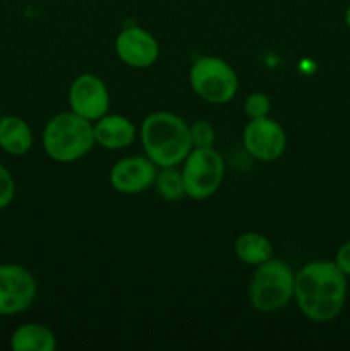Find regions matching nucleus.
Instances as JSON below:
<instances>
[{"instance_id":"f257e3e1","label":"nucleus","mask_w":350,"mask_h":351,"mask_svg":"<svg viewBox=\"0 0 350 351\" xmlns=\"http://www.w3.org/2000/svg\"><path fill=\"white\" fill-rule=\"evenodd\" d=\"M347 276L333 261H314L295 274L294 298L314 322H329L342 314L347 302Z\"/></svg>"},{"instance_id":"f03ea898","label":"nucleus","mask_w":350,"mask_h":351,"mask_svg":"<svg viewBox=\"0 0 350 351\" xmlns=\"http://www.w3.org/2000/svg\"><path fill=\"white\" fill-rule=\"evenodd\" d=\"M141 143L146 156L156 167H177L192 149L191 129L175 113L154 112L143 120Z\"/></svg>"},{"instance_id":"7ed1b4c3","label":"nucleus","mask_w":350,"mask_h":351,"mask_svg":"<svg viewBox=\"0 0 350 351\" xmlns=\"http://www.w3.org/2000/svg\"><path fill=\"white\" fill-rule=\"evenodd\" d=\"M95 141L93 122L74 112L58 113L43 130V147L48 158L57 163H74L84 158Z\"/></svg>"},{"instance_id":"20e7f679","label":"nucleus","mask_w":350,"mask_h":351,"mask_svg":"<svg viewBox=\"0 0 350 351\" xmlns=\"http://www.w3.org/2000/svg\"><path fill=\"white\" fill-rule=\"evenodd\" d=\"M295 274L283 261L271 257L254 271L249 287L250 305L257 312H278L294 298Z\"/></svg>"},{"instance_id":"39448f33","label":"nucleus","mask_w":350,"mask_h":351,"mask_svg":"<svg viewBox=\"0 0 350 351\" xmlns=\"http://www.w3.org/2000/svg\"><path fill=\"white\" fill-rule=\"evenodd\" d=\"M189 82L199 98L213 105H225L232 101L239 89L235 71L218 57L198 58L189 72Z\"/></svg>"},{"instance_id":"423d86ee","label":"nucleus","mask_w":350,"mask_h":351,"mask_svg":"<svg viewBox=\"0 0 350 351\" xmlns=\"http://www.w3.org/2000/svg\"><path fill=\"white\" fill-rule=\"evenodd\" d=\"M223 175L225 161L218 151L213 147H192L182 168L185 195L194 201L211 197L222 185Z\"/></svg>"},{"instance_id":"0eeeda50","label":"nucleus","mask_w":350,"mask_h":351,"mask_svg":"<svg viewBox=\"0 0 350 351\" xmlns=\"http://www.w3.org/2000/svg\"><path fill=\"white\" fill-rule=\"evenodd\" d=\"M38 285L33 274L19 264L0 266V315H16L33 305Z\"/></svg>"},{"instance_id":"6e6552de","label":"nucleus","mask_w":350,"mask_h":351,"mask_svg":"<svg viewBox=\"0 0 350 351\" xmlns=\"http://www.w3.org/2000/svg\"><path fill=\"white\" fill-rule=\"evenodd\" d=\"M242 141L247 153L264 163L280 160L287 149V134L283 127L270 117L249 120L244 129Z\"/></svg>"},{"instance_id":"1a4fd4ad","label":"nucleus","mask_w":350,"mask_h":351,"mask_svg":"<svg viewBox=\"0 0 350 351\" xmlns=\"http://www.w3.org/2000/svg\"><path fill=\"white\" fill-rule=\"evenodd\" d=\"M69 105H71V112L78 113L79 117L89 122H96L108 112V88L98 75H78L69 89Z\"/></svg>"},{"instance_id":"9d476101","label":"nucleus","mask_w":350,"mask_h":351,"mask_svg":"<svg viewBox=\"0 0 350 351\" xmlns=\"http://www.w3.org/2000/svg\"><path fill=\"white\" fill-rule=\"evenodd\" d=\"M156 173V165L148 156H129L113 165L110 184L120 194H141L154 185Z\"/></svg>"},{"instance_id":"9b49d317","label":"nucleus","mask_w":350,"mask_h":351,"mask_svg":"<svg viewBox=\"0 0 350 351\" xmlns=\"http://www.w3.org/2000/svg\"><path fill=\"white\" fill-rule=\"evenodd\" d=\"M115 51L129 67L148 69L158 60L160 45L150 31L132 26L120 31L115 40Z\"/></svg>"},{"instance_id":"f8f14e48","label":"nucleus","mask_w":350,"mask_h":351,"mask_svg":"<svg viewBox=\"0 0 350 351\" xmlns=\"http://www.w3.org/2000/svg\"><path fill=\"white\" fill-rule=\"evenodd\" d=\"M95 141L105 149H124L136 139V125L124 115H103L93 125Z\"/></svg>"},{"instance_id":"ddd939ff","label":"nucleus","mask_w":350,"mask_h":351,"mask_svg":"<svg viewBox=\"0 0 350 351\" xmlns=\"http://www.w3.org/2000/svg\"><path fill=\"white\" fill-rule=\"evenodd\" d=\"M33 146V132L27 122L16 115L0 119V147L12 156H23Z\"/></svg>"},{"instance_id":"4468645a","label":"nucleus","mask_w":350,"mask_h":351,"mask_svg":"<svg viewBox=\"0 0 350 351\" xmlns=\"http://www.w3.org/2000/svg\"><path fill=\"white\" fill-rule=\"evenodd\" d=\"M10 348L14 351H55L57 338L47 326L30 322L14 331L10 336Z\"/></svg>"},{"instance_id":"2eb2a0df","label":"nucleus","mask_w":350,"mask_h":351,"mask_svg":"<svg viewBox=\"0 0 350 351\" xmlns=\"http://www.w3.org/2000/svg\"><path fill=\"white\" fill-rule=\"evenodd\" d=\"M235 256L239 261L249 266H259V264L266 263L273 257V245L270 240L264 235L256 232H247L242 233L239 239L235 240Z\"/></svg>"},{"instance_id":"dca6fc26","label":"nucleus","mask_w":350,"mask_h":351,"mask_svg":"<svg viewBox=\"0 0 350 351\" xmlns=\"http://www.w3.org/2000/svg\"><path fill=\"white\" fill-rule=\"evenodd\" d=\"M154 189L158 195L167 202H178L182 197H185L184 178L182 171L175 170V167L161 168V171L156 173L154 180Z\"/></svg>"},{"instance_id":"f3484780","label":"nucleus","mask_w":350,"mask_h":351,"mask_svg":"<svg viewBox=\"0 0 350 351\" xmlns=\"http://www.w3.org/2000/svg\"><path fill=\"white\" fill-rule=\"evenodd\" d=\"M271 112V99L266 93H250L244 103V113L249 117V120L263 119L268 117Z\"/></svg>"},{"instance_id":"a211bd4d","label":"nucleus","mask_w":350,"mask_h":351,"mask_svg":"<svg viewBox=\"0 0 350 351\" xmlns=\"http://www.w3.org/2000/svg\"><path fill=\"white\" fill-rule=\"evenodd\" d=\"M189 129H191L192 147H201V149L213 147L216 136L211 123L206 122V120H198V122L192 123Z\"/></svg>"},{"instance_id":"6ab92c4d","label":"nucleus","mask_w":350,"mask_h":351,"mask_svg":"<svg viewBox=\"0 0 350 351\" xmlns=\"http://www.w3.org/2000/svg\"><path fill=\"white\" fill-rule=\"evenodd\" d=\"M16 195V182L3 165H0V209L10 206Z\"/></svg>"},{"instance_id":"aec40b11","label":"nucleus","mask_w":350,"mask_h":351,"mask_svg":"<svg viewBox=\"0 0 350 351\" xmlns=\"http://www.w3.org/2000/svg\"><path fill=\"white\" fill-rule=\"evenodd\" d=\"M333 263L338 266V269L342 271L347 278L350 276V240H347L345 243H342V245L338 247Z\"/></svg>"},{"instance_id":"412c9836","label":"nucleus","mask_w":350,"mask_h":351,"mask_svg":"<svg viewBox=\"0 0 350 351\" xmlns=\"http://www.w3.org/2000/svg\"><path fill=\"white\" fill-rule=\"evenodd\" d=\"M345 24H347V27H349V31H350V5L347 7V10H345Z\"/></svg>"},{"instance_id":"4be33fe9","label":"nucleus","mask_w":350,"mask_h":351,"mask_svg":"<svg viewBox=\"0 0 350 351\" xmlns=\"http://www.w3.org/2000/svg\"><path fill=\"white\" fill-rule=\"evenodd\" d=\"M0 119H2V112H0Z\"/></svg>"}]
</instances>
